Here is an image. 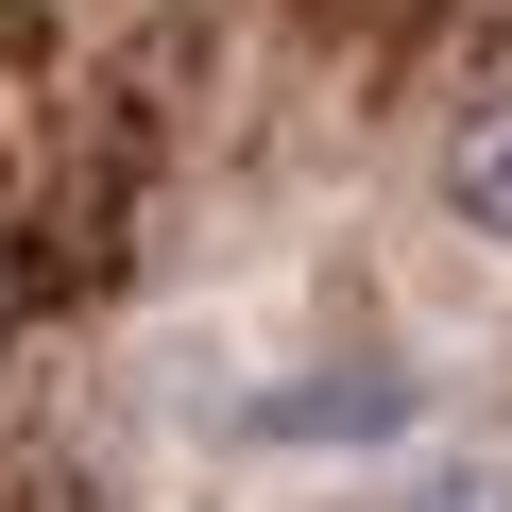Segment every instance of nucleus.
<instances>
[{
  "mask_svg": "<svg viewBox=\"0 0 512 512\" xmlns=\"http://www.w3.org/2000/svg\"><path fill=\"white\" fill-rule=\"evenodd\" d=\"M444 222H461V239H495V256H512V86H495V103H461V120H444Z\"/></svg>",
  "mask_w": 512,
  "mask_h": 512,
  "instance_id": "1",
  "label": "nucleus"
},
{
  "mask_svg": "<svg viewBox=\"0 0 512 512\" xmlns=\"http://www.w3.org/2000/svg\"><path fill=\"white\" fill-rule=\"evenodd\" d=\"M256 427H274V444H376V427H410V393H393V359H359V376H325V393H274Z\"/></svg>",
  "mask_w": 512,
  "mask_h": 512,
  "instance_id": "2",
  "label": "nucleus"
},
{
  "mask_svg": "<svg viewBox=\"0 0 512 512\" xmlns=\"http://www.w3.org/2000/svg\"><path fill=\"white\" fill-rule=\"evenodd\" d=\"M393 512H512V444H427V478Z\"/></svg>",
  "mask_w": 512,
  "mask_h": 512,
  "instance_id": "3",
  "label": "nucleus"
}]
</instances>
